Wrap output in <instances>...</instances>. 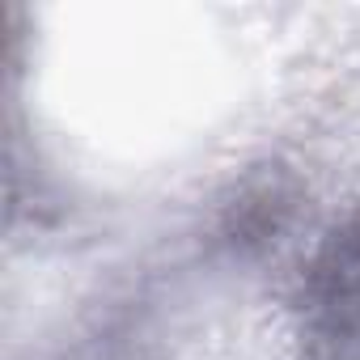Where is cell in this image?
<instances>
[{"label":"cell","instance_id":"1","mask_svg":"<svg viewBox=\"0 0 360 360\" xmlns=\"http://www.w3.org/2000/svg\"><path fill=\"white\" fill-rule=\"evenodd\" d=\"M297 360H360V212L339 221L305 263Z\"/></svg>","mask_w":360,"mask_h":360}]
</instances>
